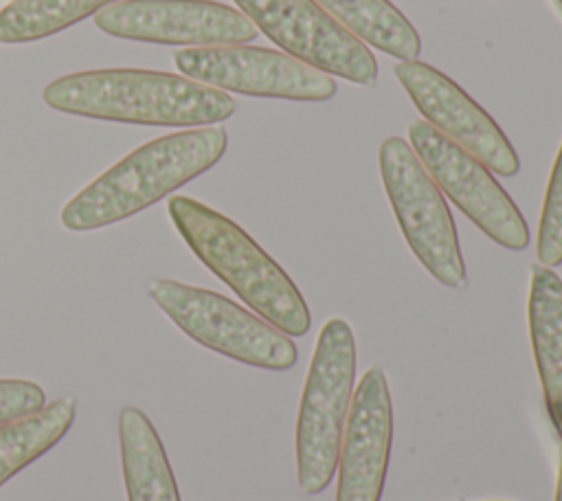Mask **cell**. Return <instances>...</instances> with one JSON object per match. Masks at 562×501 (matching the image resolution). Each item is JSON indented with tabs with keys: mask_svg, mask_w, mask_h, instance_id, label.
I'll list each match as a JSON object with an SVG mask.
<instances>
[{
	"mask_svg": "<svg viewBox=\"0 0 562 501\" xmlns=\"http://www.w3.org/2000/svg\"><path fill=\"white\" fill-rule=\"evenodd\" d=\"M59 112L138 125H211L235 112L224 90L184 75L143 68H99L64 75L44 88Z\"/></svg>",
	"mask_w": 562,
	"mask_h": 501,
	"instance_id": "1",
	"label": "cell"
},
{
	"mask_svg": "<svg viewBox=\"0 0 562 501\" xmlns=\"http://www.w3.org/2000/svg\"><path fill=\"white\" fill-rule=\"evenodd\" d=\"M555 501H562V459H560V472H558V486H555Z\"/></svg>",
	"mask_w": 562,
	"mask_h": 501,
	"instance_id": "20",
	"label": "cell"
},
{
	"mask_svg": "<svg viewBox=\"0 0 562 501\" xmlns=\"http://www.w3.org/2000/svg\"><path fill=\"white\" fill-rule=\"evenodd\" d=\"M393 73L415 108L437 132L454 141L494 174L514 176L518 171L520 160L503 130L452 79L417 59L400 62Z\"/></svg>",
	"mask_w": 562,
	"mask_h": 501,
	"instance_id": "11",
	"label": "cell"
},
{
	"mask_svg": "<svg viewBox=\"0 0 562 501\" xmlns=\"http://www.w3.org/2000/svg\"><path fill=\"white\" fill-rule=\"evenodd\" d=\"M228 143L224 127H195L154 138L83 187L61 209L68 231L121 222L211 169Z\"/></svg>",
	"mask_w": 562,
	"mask_h": 501,
	"instance_id": "2",
	"label": "cell"
},
{
	"mask_svg": "<svg viewBox=\"0 0 562 501\" xmlns=\"http://www.w3.org/2000/svg\"><path fill=\"white\" fill-rule=\"evenodd\" d=\"M44 407V389L24 378H0V424Z\"/></svg>",
	"mask_w": 562,
	"mask_h": 501,
	"instance_id": "19",
	"label": "cell"
},
{
	"mask_svg": "<svg viewBox=\"0 0 562 501\" xmlns=\"http://www.w3.org/2000/svg\"><path fill=\"white\" fill-rule=\"evenodd\" d=\"M119 444L130 501H180L162 442L140 409L125 407L119 413Z\"/></svg>",
	"mask_w": 562,
	"mask_h": 501,
	"instance_id": "14",
	"label": "cell"
},
{
	"mask_svg": "<svg viewBox=\"0 0 562 501\" xmlns=\"http://www.w3.org/2000/svg\"><path fill=\"white\" fill-rule=\"evenodd\" d=\"M408 145L439 191L490 240L509 250L527 248L529 229L522 213L481 160L437 132L428 121H413L408 125Z\"/></svg>",
	"mask_w": 562,
	"mask_h": 501,
	"instance_id": "7",
	"label": "cell"
},
{
	"mask_svg": "<svg viewBox=\"0 0 562 501\" xmlns=\"http://www.w3.org/2000/svg\"><path fill=\"white\" fill-rule=\"evenodd\" d=\"M149 297L189 338L222 356L272 371L290 369L299 358L285 332L213 290L154 279Z\"/></svg>",
	"mask_w": 562,
	"mask_h": 501,
	"instance_id": "5",
	"label": "cell"
},
{
	"mask_svg": "<svg viewBox=\"0 0 562 501\" xmlns=\"http://www.w3.org/2000/svg\"><path fill=\"white\" fill-rule=\"evenodd\" d=\"M555 2H558V4H560V7H562V0H555Z\"/></svg>",
	"mask_w": 562,
	"mask_h": 501,
	"instance_id": "21",
	"label": "cell"
},
{
	"mask_svg": "<svg viewBox=\"0 0 562 501\" xmlns=\"http://www.w3.org/2000/svg\"><path fill=\"white\" fill-rule=\"evenodd\" d=\"M351 35L402 62L417 59L422 51L415 26L389 0H314Z\"/></svg>",
	"mask_w": 562,
	"mask_h": 501,
	"instance_id": "15",
	"label": "cell"
},
{
	"mask_svg": "<svg viewBox=\"0 0 562 501\" xmlns=\"http://www.w3.org/2000/svg\"><path fill=\"white\" fill-rule=\"evenodd\" d=\"M77 402L64 396L33 413L0 424V486L48 453L72 426Z\"/></svg>",
	"mask_w": 562,
	"mask_h": 501,
	"instance_id": "16",
	"label": "cell"
},
{
	"mask_svg": "<svg viewBox=\"0 0 562 501\" xmlns=\"http://www.w3.org/2000/svg\"><path fill=\"white\" fill-rule=\"evenodd\" d=\"M536 253L542 266L553 268L562 264V145L555 156L542 202Z\"/></svg>",
	"mask_w": 562,
	"mask_h": 501,
	"instance_id": "18",
	"label": "cell"
},
{
	"mask_svg": "<svg viewBox=\"0 0 562 501\" xmlns=\"http://www.w3.org/2000/svg\"><path fill=\"white\" fill-rule=\"evenodd\" d=\"M173 64L184 77L217 90L292 101H325L336 94L327 73L261 46H187L173 53Z\"/></svg>",
	"mask_w": 562,
	"mask_h": 501,
	"instance_id": "8",
	"label": "cell"
},
{
	"mask_svg": "<svg viewBox=\"0 0 562 501\" xmlns=\"http://www.w3.org/2000/svg\"><path fill=\"white\" fill-rule=\"evenodd\" d=\"M167 211L195 257L261 319L288 336L310 330L312 316L303 294L239 224L189 196L169 198Z\"/></svg>",
	"mask_w": 562,
	"mask_h": 501,
	"instance_id": "3",
	"label": "cell"
},
{
	"mask_svg": "<svg viewBox=\"0 0 562 501\" xmlns=\"http://www.w3.org/2000/svg\"><path fill=\"white\" fill-rule=\"evenodd\" d=\"M94 24L112 37L182 46L244 44L257 35L241 11L211 0H119L94 13Z\"/></svg>",
	"mask_w": 562,
	"mask_h": 501,
	"instance_id": "10",
	"label": "cell"
},
{
	"mask_svg": "<svg viewBox=\"0 0 562 501\" xmlns=\"http://www.w3.org/2000/svg\"><path fill=\"white\" fill-rule=\"evenodd\" d=\"M378 160L389 202L408 248L439 283L461 288L465 283V264L439 187L413 147L400 136L382 141Z\"/></svg>",
	"mask_w": 562,
	"mask_h": 501,
	"instance_id": "6",
	"label": "cell"
},
{
	"mask_svg": "<svg viewBox=\"0 0 562 501\" xmlns=\"http://www.w3.org/2000/svg\"><path fill=\"white\" fill-rule=\"evenodd\" d=\"M529 334L547 411L562 437V279L542 264L531 266Z\"/></svg>",
	"mask_w": 562,
	"mask_h": 501,
	"instance_id": "13",
	"label": "cell"
},
{
	"mask_svg": "<svg viewBox=\"0 0 562 501\" xmlns=\"http://www.w3.org/2000/svg\"><path fill=\"white\" fill-rule=\"evenodd\" d=\"M353 378V332L347 321L329 319L316 338L296 420V477L305 494H318L334 477Z\"/></svg>",
	"mask_w": 562,
	"mask_h": 501,
	"instance_id": "4",
	"label": "cell"
},
{
	"mask_svg": "<svg viewBox=\"0 0 562 501\" xmlns=\"http://www.w3.org/2000/svg\"><path fill=\"white\" fill-rule=\"evenodd\" d=\"M393 442V407L382 367H369L351 393L338 450L336 501H380Z\"/></svg>",
	"mask_w": 562,
	"mask_h": 501,
	"instance_id": "12",
	"label": "cell"
},
{
	"mask_svg": "<svg viewBox=\"0 0 562 501\" xmlns=\"http://www.w3.org/2000/svg\"><path fill=\"white\" fill-rule=\"evenodd\" d=\"M119 0H13L0 11V42L24 44L55 35Z\"/></svg>",
	"mask_w": 562,
	"mask_h": 501,
	"instance_id": "17",
	"label": "cell"
},
{
	"mask_svg": "<svg viewBox=\"0 0 562 501\" xmlns=\"http://www.w3.org/2000/svg\"><path fill=\"white\" fill-rule=\"evenodd\" d=\"M235 4L288 55L360 86L378 79L373 53L314 0H235Z\"/></svg>",
	"mask_w": 562,
	"mask_h": 501,
	"instance_id": "9",
	"label": "cell"
}]
</instances>
